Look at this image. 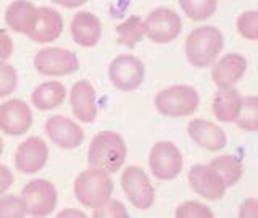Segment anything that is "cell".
<instances>
[{
    "label": "cell",
    "mask_w": 258,
    "mask_h": 218,
    "mask_svg": "<svg viewBox=\"0 0 258 218\" xmlns=\"http://www.w3.org/2000/svg\"><path fill=\"white\" fill-rule=\"evenodd\" d=\"M18 84V73L13 68V65L5 62L0 63V99L10 95Z\"/></svg>",
    "instance_id": "obj_28"
},
{
    "label": "cell",
    "mask_w": 258,
    "mask_h": 218,
    "mask_svg": "<svg viewBox=\"0 0 258 218\" xmlns=\"http://www.w3.org/2000/svg\"><path fill=\"white\" fill-rule=\"evenodd\" d=\"M187 133L190 139L210 152H218L226 147L228 137L223 129L208 120H192L187 125Z\"/></svg>",
    "instance_id": "obj_16"
},
{
    "label": "cell",
    "mask_w": 258,
    "mask_h": 218,
    "mask_svg": "<svg viewBox=\"0 0 258 218\" xmlns=\"http://www.w3.org/2000/svg\"><path fill=\"white\" fill-rule=\"evenodd\" d=\"M237 31L245 39L255 40L258 37V12H244L237 18Z\"/></svg>",
    "instance_id": "obj_27"
},
{
    "label": "cell",
    "mask_w": 258,
    "mask_h": 218,
    "mask_svg": "<svg viewBox=\"0 0 258 218\" xmlns=\"http://www.w3.org/2000/svg\"><path fill=\"white\" fill-rule=\"evenodd\" d=\"M63 31V18L61 15L48 7L37 8V20L32 31L29 32V37L39 44L52 42L58 39Z\"/></svg>",
    "instance_id": "obj_17"
},
{
    "label": "cell",
    "mask_w": 258,
    "mask_h": 218,
    "mask_svg": "<svg viewBox=\"0 0 258 218\" xmlns=\"http://www.w3.org/2000/svg\"><path fill=\"white\" fill-rule=\"evenodd\" d=\"M45 134L61 149H76L84 141L83 128L63 115L50 117L45 121Z\"/></svg>",
    "instance_id": "obj_12"
},
{
    "label": "cell",
    "mask_w": 258,
    "mask_h": 218,
    "mask_svg": "<svg viewBox=\"0 0 258 218\" xmlns=\"http://www.w3.org/2000/svg\"><path fill=\"white\" fill-rule=\"evenodd\" d=\"M189 184L199 196L208 200H216L224 196V191L228 189L224 186L221 176L216 173V170L210 165H194L189 170Z\"/></svg>",
    "instance_id": "obj_13"
},
{
    "label": "cell",
    "mask_w": 258,
    "mask_h": 218,
    "mask_svg": "<svg viewBox=\"0 0 258 218\" xmlns=\"http://www.w3.org/2000/svg\"><path fill=\"white\" fill-rule=\"evenodd\" d=\"M56 189L47 180H32L21 191V202L28 215L47 216L56 205Z\"/></svg>",
    "instance_id": "obj_6"
},
{
    "label": "cell",
    "mask_w": 258,
    "mask_h": 218,
    "mask_svg": "<svg viewBox=\"0 0 258 218\" xmlns=\"http://www.w3.org/2000/svg\"><path fill=\"white\" fill-rule=\"evenodd\" d=\"M71 36L83 47H94L102 37L100 20L91 12H79L71 21Z\"/></svg>",
    "instance_id": "obj_19"
},
{
    "label": "cell",
    "mask_w": 258,
    "mask_h": 218,
    "mask_svg": "<svg viewBox=\"0 0 258 218\" xmlns=\"http://www.w3.org/2000/svg\"><path fill=\"white\" fill-rule=\"evenodd\" d=\"M121 186L129 202L141 210L152 207L155 200V189L149 180V176L139 167H127L121 176Z\"/></svg>",
    "instance_id": "obj_9"
},
{
    "label": "cell",
    "mask_w": 258,
    "mask_h": 218,
    "mask_svg": "<svg viewBox=\"0 0 258 218\" xmlns=\"http://www.w3.org/2000/svg\"><path fill=\"white\" fill-rule=\"evenodd\" d=\"M176 216H179V218H192V216H197V218H207L208 216V218H212L213 212L207 205L200 204V202L189 200V202H184L182 205L177 207Z\"/></svg>",
    "instance_id": "obj_30"
},
{
    "label": "cell",
    "mask_w": 258,
    "mask_h": 218,
    "mask_svg": "<svg viewBox=\"0 0 258 218\" xmlns=\"http://www.w3.org/2000/svg\"><path fill=\"white\" fill-rule=\"evenodd\" d=\"M71 107L75 117L83 123H92L97 117L95 89L89 81H78L71 87Z\"/></svg>",
    "instance_id": "obj_18"
},
{
    "label": "cell",
    "mask_w": 258,
    "mask_h": 218,
    "mask_svg": "<svg viewBox=\"0 0 258 218\" xmlns=\"http://www.w3.org/2000/svg\"><path fill=\"white\" fill-rule=\"evenodd\" d=\"M239 128L247 131H256L258 128V99L256 97H245L242 100V108L236 118Z\"/></svg>",
    "instance_id": "obj_26"
},
{
    "label": "cell",
    "mask_w": 258,
    "mask_h": 218,
    "mask_svg": "<svg viewBox=\"0 0 258 218\" xmlns=\"http://www.w3.org/2000/svg\"><path fill=\"white\" fill-rule=\"evenodd\" d=\"M126 142L118 133L102 131L94 136L89 145L87 161L94 168L103 170L107 173H115L123 167L126 160Z\"/></svg>",
    "instance_id": "obj_1"
},
{
    "label": "cell",
    "mask_w": 258,
    "mask_h": 218,
    "mask_svg": "<svg viewBox=\"0 0 258 218\" xmlns=\"http://www.w3.org/2000/svg\"><path fill=\"white\" fill-rule=\"evenodd\" d=\"M48 147L37 136H31L23 141L15 153V167L21 173H36L47 164Z\"/></svg>",
    "instance_id": "obj_14"
},
{
    "label": "cell",
    "mask_w": 258,
    "mask_h": 218,
    "mask_svg": "<svg viewBox=\"0 0 258 218\" xmlns=\"http://www.w3.org/2000/svg\"><path fill=\"white\" fill-rule=\"evenodd\" d=\"M13 181H15V178H13V173L10 172V168L5 165H0V196L12 188Z\"/></svg>",
    "instance_id": "obj_33"
},
{
    "label": "cell",
    "mask_w": 258,
    "mask_h": 218,
    "mask_svg": "<svg viewBox=\"0 0 258 218\" xmlns=\"http://www.w3.org/2000/svg\"><path fill=\"white\" fill-rule=\"evenodd\" d=\"M213 63L212 78L218 89L234 87L247 71V60L240 53H228Z\"/></svg>",
    "instance_id": "obj_15"
},
{
    "label": "cell",
    "mask_w": 258,
    "mask_h": 218,
    "mask_svg": "<svg viewBox=\"0 0 258 218\" xmlns=\"http://www.w3.org/2000/svg\"><path fill=\"white\" fill-rule=\"evenodd\" d=\"M113 181L107 172L91 167L81 173L75 181V196L84 207L97 208L110 200Z\"/></svg>",
    "instance_id": "obj_3"
},
{
    "label": "cell",
    "mask_w": 258,
    "mask_h": 218,
    "mask_svg": "<svg viewBox=\"0 0 258 218\" xmlns=\"http://www.w3.org/2000/svg\"><path fill=\"white\" fill-rule=\"evenodd\" d=\"M144 31L153 42L168 44L181 34L182 20L174 10L157 8L149 13L147 20L144 21Z\"/></svg>",
    "instance_id": "obj_8"
},
{
    "label": "cell",
    "mask_w": 258,
    "mask_h": 218,
    "mask_svg": "<svg viewBox=\"0 0 258 218\" xmlns=\"http://www.w3.org/2000/svg\"><path fill=\"white\" fill-rule=\"evenodd\" d=\"M67 89L60 81H48L37 86L32 92V103L39 110H52L64 102Z\"/></svg>",
    "instance_id": "obj_22"
},
{
    "label": "cell",
    "mask_w": 258,
    "mask_h": 218,
    "mask_svg": "<svg viewBox=\"0 0 258 218\" xmlns=\"http://www.w3.org/2000/svg\"><path fill=\"white\" fill-rule=\"evenodd\" d=\"M224 45L223 32L215 26L196 28L185 39V55L197 68H207L213 65Z\"/></svg>",
    "instance_id": "obj_2"
},
{
    "label": "cell",
    "mask_w": 258,
    "mask_h": 218,
    "mask_svg": "<svg viewBox=\"0 0 258 218\" xmlns=\"http://www.w3.org/2000/svg\"><path fill=\"white\" fill-rule=\"evenodd\" d=\"M116 34H118V42L121 45L133 48L136 44L141 42L145 34L142 18H139V16H131V18L126 20L124 23H121L116 28Z\"/></svg>",
    "instance_id": "obj_24"
},
{
    "label": "cell",
    "mask_w": 258,
    "mask_h": 218,
    "mask_svg": "<svg viewBox=\"0 0 258 218\" xmlns=\"http://www.w3.org/2000/svg\"><path fill=\"white\" fill-rule=\"evenodd\" d=\"M95 218H127L129 213L126 212L124 205L118 200H107L103 205L94 208Z\"/></svg>",
    "instance_id": "obj_31"
},
{
    "label": "cell",
    "mask_w": 258,
    "mask_h": 218,
    "mask_svg": "<svg viewBox=\"0 0 258 218\" xmlns=\"http://www.w3.org/2000/svg\"><path fill=\"white\" fill-rule=\"evenodd\" d=\"M32 125V112L26 102L12 99L0 103V131L8 136H21Z\"/></svg>",
    "instance_id": "obj_11"
},
{
    "label": "cell",
    "mask_w": 258,
    "mask_h": 218,
    "mask_svg": "<svg viewBox=\"0 0 258 218\" xmlns=\"http://www.w3.org/2000/svg\"><path fill=\"white\" fill-rule=\"evenodd\" d=\"M182 12L194 21H204L213 16L218 0H179Z\"/></svg>",
    "instance_id": "obj_25"
},
{
    "label": "cell",
    "mask_w": 258,
    "mask_h": 218,
    "mask_svg": "<svg viewBox=\"0 0 258 218\" xmlns=\"http://www.w3.org/2000/svg\"><path fill=\"white\" fill-rule=\"evenodd\" d=\"M149 164L153 176L161 181H169L181 173L182 170V153L169 141H160L152 147Z\"/></svg>",
    "instance_id": "obj_7"
},
{
    "label": "cell",
    "mask_w": 258,
    "mask_h": 218,
    "mask_svg": "<svg viewBox=\"0 0 258 218\" xmlns=\"http://www.w3.org/2000/svg\"><path fill=\"white\" fill-rule=\"evenodd\" d=\"M34 68L44 76H64L79 70V60L68 48L47 47L36 53Z\"/></svg>",
    "instance_id": "obj_5"
},
{
    "label": "cell",
    "mask_w": 258,
    "mask_h": 218,
    "mask_svg": "<svg viewBox=\"0 0 258 218\" xmlns=\"http://www.w3.org/2000/svg\"><path fill=\"white\" fill-rule=\"evenodd\" d=\"M52 2L56 4V5L67 7V8H76V7L84 5L87 0H52Z\"/></svg>",
    "instance_id": "obj_34"
},
{
    "label": "cell",
    "mask_w": 258,
    "mask_h": 218,
    "mask_svg": "<svg viewBox=\"0 0 258 218\" xmlns=\"http://www.w3.org/2000/svg\"><path fill=\"white\" fill-rule=\"evenodd\" d=\"M13 53V40L5 31H0V63L8 60Z\"/></svg>",
    "instance_id": "obj_32"
},
{
    "label": "cell",
    "mask_w": 258,
    "mask_h": 218,
    "mask_svg": "<svg viewBox=\"0 0 258 218\" xmlns=\"http://www.w3.org/2000/svg\"><path fill=\"white\" fill-rule=\"evenodd\" d=\"M110 81L119 91H136L144 83L145 68L142 62L134 55H119L111 62Z\"/></svg>",
    "instance_id": "obj_10"
},
{
    "label": "cell",
    "mask_w": 258,
    "mask_h": 218,
    "mask_svg": "<svg viewBox=\"0 0 258 218\" xmlns=\"http://www.w3.org/2000/svg\"><path fill=\"white\" fill-rule=\"evenodd\" d=\"M37 20V8L28 0H15L5 12V21L13 31L29 34Z\"/></svg>",
    "instance_id": "obj_20"
},
{
    "label": "cell",
    "mask_w": 258,
    "mask_h": 218,
    "mask_svg": "<svg viewBox=\"0 0 258 218\" xmlns=\"http://www.w3.org/2000/svg\"><path fill=\"white\" fill-rule=\"evenodd\" d=\"M199 92L190 86H171L160 91L155 97V107L166 117H189L199 108Z\"/></svg>",
    "instance_id": "obj_4"
},
{
    "label": "cell",
    "mask_w": 258,
    "mask_h": 218,
    "mask_svg": "<svg viewBox=\"0 0 258 218\" xmlns=\"http://www.w3.org/2000/svg\"><path fill=\"white\" fill-rule=\"evenodd\" d=\"M242 100H244V97H242L240 92L236 91L234 87L220 89V91L215 94V99H213L215 117L220 121H224V123L236 121L239 112L242 108Z\"/></svg>",
    "instance_id": "obj_21"
},
{
    "label": "cell",
    "mask_w": 258,
    "mask_h": 218,
    "mask_svg": "<svg viewBox=\"0 0 258 218\" xmlns=\"http://www.w3.org/2000/svg\"><path fill=\"white\" fill-rule=\"evenodd\" d=\"M2 152H4V141H2V137H0V155H2Z\"/></svg>",
    "instance_id": "obj_36"
},
{
    "label": "cell",
    "mask_w": 258,
    "mask_h": 218,
    "mask_svg": "<svg viewBox=\"0 0 258 218\" xmlns=\"http://www.w3.org/2000/svg\"><path fill=\"white\" fill-rule=\"evenodd\" d=\"M210 167L216 170V173L221 176V180L224 183L226 188H231V186L236 184L240 178H242V164L237 157L234 155H221L216 157L210 161Z\"/></svg>",
    "instance_id": "obj_23"
},
{
    "label": "cell",
    "mask_w": 258,
    "mask_h": 218,
    "mask_svg": "<svg viewBox=\"0 0 258 218\" xmlns=\"http://www.w3.org/2000/svg\"><path fill=\"white\" fill-rule=\"evenodd\" d=\"M26 210L21 197L16 196H0V218H23Z\"/></svg>",
    "instance_id": "obj_29"
},
{
    "label": "cell",
    "mask_w": 258,
    "mask_h": 218,
    "mask_svg": "<svg viewBox=\"0 0 258 218\" xmlns=\"http://www.w3.org/2000/svg\"><path fill=\"white\" fill-rule=\"evenodd\" d=\"M68 215H73V216H86L83 212H78V210H64V212H60L58 216H68Z\"/></svg>",
    "instance_id": "obj_35"
}]
</instances>
